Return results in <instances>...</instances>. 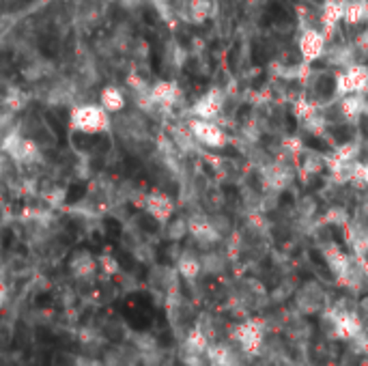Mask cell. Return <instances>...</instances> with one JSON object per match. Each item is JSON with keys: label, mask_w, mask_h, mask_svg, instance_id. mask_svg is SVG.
<instances>
[{"label": "cell", "mask_w": 368, "mask_h": 366, "mask_svg": "<svg viewBox=\"0 0 368 366\" xmlns=\"http://www.w3.org/2000/svg\"><path fill=\"white\" fill-rule=\"evenodd\" d=\"M110 112L99 104H85V106H76L69 112V123L76 131L82 134H99L104 129H108L110 125Z\"/></svg>", "instance_id": "6da1fadb"}, {"label": "cell", "mask_w": 368, "mask_h": 366, "mask_svg": "<svg viewBox=\"0 0 368 366\" xmlns=\"http://www.w3.org/2000/svg\"><path fill=\"white\" fill-rule=\"evenodd\" d=\"M229 338H233L246 353L250 355H261L265 349V323L261 321H244L239 325H235L229 334Z\"/></svg>", "instance_id": "7a4b0ae2"}, {"label": "cell", "mask_w": 368, "mask_h": 366, "mask_svg": "<svg viewBox=\"0 0 368 366\" xmlns=\"http://www.w3.org/2000/svg\"><path fill=\"white\" fill-rule=\"evenodd\" d=\"M3 151L18 160V162H35L39 160V146L33 138H26L18 131H11L5 142H3Z\"/></svg>", "instance_id": "3957f363"}, {"label": "cell", "mask_w": 368, "mask_h": 366, "mask_svg": "<svg viewBox=\"0 0 368 366\" xmlns=\"http://www.w3.org/2000/svg\"><path fill=\"white\" fill-rule=\"evenodd\" d=\"M298 311L302 315H315L328 308V296L319 284H306L298 293Z\"/></svg>", "instance_id": "277c9868"}, {"label": "cell", "mask_w": 368, "mask_h": 366, "mask_svg": "<svg viewBox=\"0 0 368 366\" xmlns=\"http://www.w3.org/2000/svg\"><path fill=\"white\" fill-rule=\"evenodd\" d=\"M102 102V106L108 110V112H119L123 106H125V99H123V95H121V91L119 89H114V87H108V89H104L102 91V97H99Z\"/></svg>", "instance_id": "5b68a950"}, {"label": "cell", "mask_w": 368, "mask_h": 366, "mask_svg": "<svg viewBox=\"0 0 368 366\" xmlns=\"http://www.w3.org/2000/svg\"><path fill=\"white\" fill-rule=\"evenodd\" d=\"M71 269H73V274H76L78 278H89L95 271V261H93L91 254L82 252V254H78L76 259L71 261Z\"/></svg>", "instance_id": "8992f818"}, {"label": "cell", "mask_w": 368, "mask_h": 366, "mask_svg": "<svg viewBox=\"0 0 368 366\" xmlns=\"http://www.w3.org/2000/svg\"><path fill=\"white\" fill-rule=\"evenodd\" d=\"M146 209H149V213H153L160 220H164L171 213V205L164 196H151L149 203H146Z\"/></svg>", "instance_id": "52a82bcc"}, {"label": "cell", "mask_w": 368, "mask_h": 366, "mask_svg": "<svg viewBox=\"0 0 368 366\" xmlns=\"http://www.w3.org/2000/svg\"><path fill=\"white\" fill-rule=\"evenodd\" d=\"M181 274L185 276V278H196V274H198V261H192V259H183L181 261Z\"/></svg>", "instance_id": "ba28073f"}, {"label": "cell", "mask_w": 368, "mask_h": 366, "mask_svg": "<svg viewBox=\"0 0 368 366\" xmlns=\"http://www.w3.org/2000/svg\"><path fill=\"white\" fill-rule=\"evenodd\" d=\"M357 315H359V319H362L364 323L368 321V296L359 300V304H357Z\"/></svg>", "instance_id": "9c48e42d"}, {"label": "cell", "mask_w": 368, "mask_h": 366, "mask_svg": "<svg viewBox=\"0 0 368 366\" xmlns=\"http://www.w3.org/2000/svg\"><path fill=\"white\" fill-rule=\"evenodd\" d=\"M357 366H368V353H362V357H359V364Z\"/></svg>", "instance_id": "30bf717a"}]
</instances>
